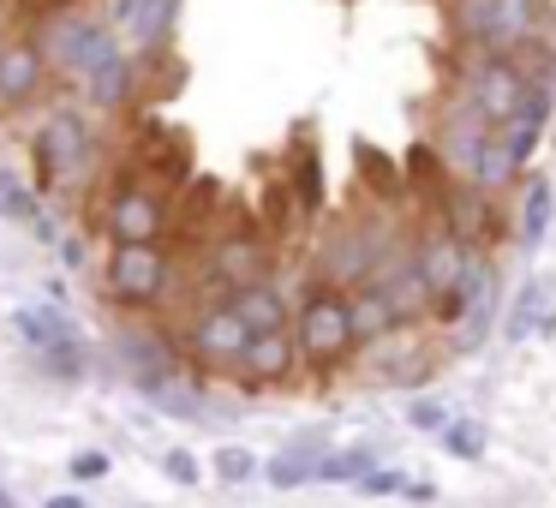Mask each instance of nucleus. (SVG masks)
<instances>
[{"label":"nucleus","instance_id":"nucleus-1","mask_svg":"<svg viewBox=\"0 0 556 508\" xmlns=\"http://www.w3.org/2000/svg\"><path fill=\"white\" fill-rule=\"evenodd\" d=\"M102 293L121 312H156L174 293L168 245H109V257H102Z\"/></svg>","mask_w":556,"mask_h":508},{"label":"nucleus","instance_id":"nucleus-2","mask_svg":"<svg viewBox=\"0 0 556 508\" xmlns=\"http://www.w3.org/2000/svg\"><path fill=\"white\" fill-rule=\"evenodd\" d=\"M293 347H300L305 365H317V371H329V365H341L359 341H353V323H348V293L336 288H317L300 300V312H293L288 323Z\"/></svg>","mask_w":556,"mask_h":508},{"label":"nucleus","instance_id":"nucleus-3","mask_svg":"<svg viewBox=\"0 0 556 508\" xmlns=\"http://www.w3.org/2000/svg\"><path fill=\"white\" fill-rule=\"evenodd\" d=\"M126 42L114 37L109 25H102L97 13H78V7H66V13H54L49 37H42V54H49V73L73 78V85H85L90 73H97L109 54H121Z\"/></svg>","mask_w":556,"mask_h":508},{"label":"nucleus","instance_id":"nucleus-4","mask_svg":"<svg viewBox=\"0 0 556 508\" xmlns=\"http://www.w3.org/2000/svg\"><path fill=\"white\" fill-rule=\"evenodd\" d=\"M30 156H37V198L42 192H61V186H78L90 174V162H97V132H90L78 114H49V126H42L37 138H30Z\"/></svg>","mask_w":556,"mask_h":508},{"label":"nucleus","instance_id":"nucleus-5","mask_svg":"<svg viewBox=\"0 0 556 508\" xmlns=\"http://www.w3.org/2000/svg\"><path fill=\"white\" fill-rule=\"evenodd\" d=\"M544 7L539 0H460V30L479 42L484 54H515L539 37Z\"/></svg>","mask_w":556,"mask_h":508},{"label":"nucleus","instance_id":"nucleus-6","mask_svg":"<svg viewBox=\"0 0 556 508\" xmlns=\"http://www.w3.org/2000/svg\"><path fill=\"white\" fill-rule=\"evenodd\" d=\"M102 228H109V245H162L168 192H156L150 180H121L102 204Z\"/></svg>","mask_w":556,"mask_h":508},{"label":"nucleus","instance_id":"nucleus-7","mask_svg":"<svg viewBox=\"0 0 556 508\" xmlns=\"http://www.w3.org/2000/svg\"><path fill=\"white\" fill-rule=\"evenodd\" d=\"M527 85H532V73L515 61V54H479V61H472V73H467V97H460V102H467V109L496 132L503 120H515Z\"/></svg>","mask_w":556,"mask_h":508},{"label":"nucleus","instance_id":"nucleus-8","mask_svg":"<svg viewBox=\"0 0 556 508\" xmlns=\"http://www.w3.org/2000/svg\"><path fill=\"white\" fill-rule=\"evenodd\" d=\"M245 341H252V329H245L228 305H198L192 323H186V353H192L198 365H210V371H233Z\"/></svg>","mask_w":556,"mask_h":508},{"label":"nucleus","instance_id":"nucleus-9","mask_svg":"<svg viewBox=\"0 0 556 508\" xmlns=\"http://www.w3.org/2000/svg\"><path fill=\"white\" fill-rule=\"evenodd\" d=\"M42 85H49V54H42V42L7 37V49H0V109L7 114L30 109L42 97Z\"/></svg>","mask_w":556,"mask_h":508},{"label":"nucleus","instance_id":"nucleus-10","mask_svg":"<svg viewBox=\"0 0 556 508\" xmlns=\"http://www.w3.org/2000/svg\"><path fill=\"white\" fill-rule=\"evenodd\" d=\"M114 359L126 365V377H132V383H150V377H186L180 347H174L162 329H121Z\"/></svg>","mask_w":556,"mask_h":508},{"label":"nucleus","instance_id":"nucleus-11","mask_svg":"<svg viewBox=\"0 0 556 508\" xmlns=\"http://www.w3.org/2000/svg\"><path fill=\"white\" fill-rule=\"evenodd\" d=\"M293 365H300V347H293L288 329H269V335H252L245 341V353L233 359V371H240L245 389H276L293 377Z\"/></svg>","mask_w":556,"mask_h":508},{"label":"nucleus","instance_id":"nucleus-12","mask_svg":"<svg viewBox=\"0 0 556 508\" xmlns=\"http://www.w3.org/2000/svg\"><path fill=\"white\" fill-rule=\"evenodd\" d=\"M484 138H491V126H484L467 102H448L443 126H437V156L472 180V168H479V156H484Z\"/></svg>","mask_w":556,"mask_h":508},{"label":"nucleus","instance_id":"nucleus-13","mask_svg":"<svg viewBox=\"0 0 556 508\" xmlns=\"http://www.w3.org/2000/svg\"><path fill=\"white\" fill-rule=\"evenodd\" d=\"M269 276V245L264 233H233V240H222L216 252H210V281L216 288H252V281Z\"/></svg>","mask_w":556,"mask_h":508},{"label":"nucleus","instance_id":"nucleus-14","mask_svg":"<svg viewBox=\"0 0 556 508\" xmlns=\"http://www.w3.org/2000/svg\"><path fill=\"white\" fill-rule=\"evenodd\" d=\"M233 317H240L252 335H269V329H288L293 323V305H288V288H281L276 276H264V281H252V288H233L228 300Z\"/></svg>","mask_w":556,"mask_h":508},{"label":"nucleus","instance_id":"nucleus-15","mask_svg":"<svg viewBox=\"0 0 556 508\" xmlns=\"http://www.w3.org/2000/svg\"><path fill=\"white\" fill-rule=\"evenodd\" d=\"M443 228L455 233L460 245H479V240H491L496 233V216H491V192H479V186H448L443 192Z\"/></svg>","mask_w":556,"mask_h":508},{"label":"nucleus","instance_id":"nucleus-16","mask_svg":"<svg viewBox=\"0 0 556 508\" xmlns=\"http://www.w3.org/2000/svg\"><path fill=\"white\" fill-rule=\"evenodd\" d=\"M467 257H472V252L443 228V233H431V240H419V252H413V269H419V281L431 288V300H437V293H448V288L460 281Z\"/></svg>","mask_w":556,"mask_h":508},{"label":"nucleus","instance_id":"nucleus-17","mask_svg":"<svg viewBox=\"0 0 556 508\" xmlns=\"http://www.w3.org/2000/svg\"><path fill=\"white\" fill-rule=\"evenodd\" d=\"M324 455H329V443H324L317 431H312V436H293L281 455L264 460V479L276 484V491H300V484L317 479V460H324Z\"/></svg>","mask_w":556,"mask_h":508},{"label":"nucleus","instance_id":"nucleus-18","mask_svg":"<svg viewBox=\"0 0 556 508\" xmlns=\"http://www.w3.org/2000/svg\"><path fill=\"white\" fill-rule=\"evenodd\" d=\"M78 90L90 97V109H126V102H132V90H138V61H132V49L109 54V61H102Z\"/></svg>","mask_w":556,"mask_h":508},{"label":"nucleus","instance_id":"nucleus-19","mask_svg":"<svg viewBox=\"0 0 556 508\" xmlns=\"http://www.w3.org/2000/svg\"><path fill=\"white\" fill-rule=\"evenodd\" d=\"M13 329H18V341H25L30 353H49V347H61V341H78V329L66 323L61 305H18Z\"/></svg>","mask_w":556,"mask_h":508},{"label":"nucleus","instance_id":"nucleus-20","mask_svg":"<svg viewBox=\"0 0 556 508\" xmlns=\"http://www.w3.org/2000/svg\"><path fill=\"white\" fill-rule=\"evenodd\" d=\"M348 323H353V341H383V335H395V329H401L377 281H359V288L348 293Z\"/></svg>","mask_w":556,"mask_h":508},{"label":"nucleus","instance_id":"nucleus-21","mask_svg":"<svg viewBox=\"0 0 556 508\" xmlns=\"http://www.w3.org/2000/svg\"><path fill=\"white\" fill-rule=\"evenodd\" d=\"M138 395H144L156 412H168V419H204L210 412L204 389L186 383V377H150V383H138Z\"/></svg>","mask_w":556,"mask_h":508},{"label":"nucleus","instance_id":"nucleus-22","mask_svg":"<svg viewBox=\"0 0 556 508\" xmlns=\"http://www.w3.org/2000/svg\"><path fill=\"white\" fill-rule=\"evenodd\" d=\"M551 216H556V186L527 180V192H520V245H539L544 228H551Z\"/></svg>","mask_w":556,"mask_h":508},{"label":"nucleus","instance_id":"nucleus-23","mask_svg":"<svg viewBox=\"0 0 556 508\" xmlns=\"http://www.w3.org/2000/svg\"><path fill=\"white\" fill-rule=\"evenodd\" d=\"M0 216H7V221H18V228H30V221L42 216L37 186H30L18 168H0Z\"/></svg>","mask_w":556,"mask_h":508},{"label":"nucleus","instance_id":"nucleus-24","mask_svg":"<svg viewBox=\"0 0 556 508\" xmlns=\"http://www.w3.org/2000/svg\"><path fill=\"white\" fill-rule=\"evenodd\" d=\"M371 467H377L371 448H329V455L317 460V479L312 484H359Z\"/></svg>","mask_w":556,"mask_h":508},{"label":"nucleus","instance_id":"nucleus-25","mask_svg":"<svg viewBox=\"0 0 556 508\" xmlns=\"http://www.w3.org/2000/svg\"><path fill=\"white\" fill-rule=\"evenodd\" d=\"M551 323V288L544 281H527L520 288V300H515V312H508V335H532V329H544Z\"/></svg>","mask_w":556,"mask_h":508},{"label":"nucleus","instance_id":"nucleus-26","mask_svg":"<svg viewBox=\"0 0 556 508\" xmlns=\"http://www.w3.org/2000/svg\"><path fill=\"white\" fill-rule=\"evenodd\" d=\"M174 7H180V0H138V18H132V49L138 54H150L162 37H168Z\"/></svg>","mask_w":556,"mask_h":508},{"label":"nucleus","instance_id":"nucleus-27","mask_svg":"<svg viewBox=\"0 0 556 508\" xmlns=\"http://www.w3.org/2000/svg\"><path fill=\"white\" fill-rule=\"evenodd\" d=\"M437 443H443V455H455V460H479L484 455V424L479 419H448L443 431H437Z\"/></svg>","mask_w":556,"mask_h":508},{"label":"nucleus","instance_id":"nucleus-28","mask_svg":"<svg viewBox=\"0 0 556 508\" xmlns=\"http://www.w3.org/2000/svg\"><path fill=\"white\" fill-rule=\"evenodd\" d=\"M210 472H216L222 484H252L257 479V455L240 443H222L216 455H210Z\"/></svg>","mask_w":556,"mask_h":508},{"label":"nucleus","instance_id":"nucleus-29","mask_svg":"<svg viewBox=\"0 0 556 508\" xmlns=\"http://www.w3.org/2000/svg\"><path fill=\"white\" fill-rule=\"evenodd\" d=\"M37 359H42V371H49V377H61V383H78V377H85V341H61V347L37 353Z\"/></svg>","mask_w":556,"mask_h":508},{"label":"nucleus","instance_id":"nucleus-30","mask_svg":"<svg viewBox=\"0 0 556 508\" xmlns=\"http://www.w3.org/2000/svg\"><path fill=\"white\" fill-rule=\"evenodd\" d=\"M109 472H114V455H102V448H85V455L66 460V479H78V484H97Z\"/></svg>","mask_w":556,"mask_h":508},{"label":"nucleus","instance_id":"nucleus-31","mask_svg":"<svg viewBox=\"0 0 556 508\" xmlns=\"http://www.w3.org/2000/svg\"><path fill=\"white\" fill-rule=\"evenodd\" d=\"M359 496H407V472H395V467H371L359 484H353Z\"/></svg>","mask_w":556,"mask_h":508},{"label":"nucleus","instance_id":"nucleus-32","mask_svg":"<svg viewBox=\"0 0 556 508\" xmlns=\"http://www.w3.org/2000/svg\"><path fill=\"white\" fill-rule=\"evenodd\" d=\"M162 472H168L174 484H204V460H198L192 448H168V455H162Z\"/></svg>","mask_w":556,"mask_h":508},{"label":"nucleus","instance_id":"nucleus-33","mask_svg":"<svg viewBox=\"0 0 556 508\" xmlns=\"http://www.w3.org/2000/svg\"><path fill=\"white\" fill-rule=\"evenodd\" d=\"M407 424H413V431H443V424H448V407H443L437 395H419V401L407 407Z\"/></svg>","mask_w":556,"mask_h":508},{"label":"nucleus","instance_id":"nucleus-34","mask_svg":"<svg viewBox=\"0 0 556 508\" xmlns=\"http://www.w3.org/2000/svg\"><path fill=\"white\" fill-rule=\"evenodd\" d=\"M102 25L109 30H132V18H138V0H109V7H102Z\"/></svg>","mask_w":556,"mask_h":508},{"label":"nucleus","instance_id":"nucleus-35","mask_svg":"<svg viewBox=\"0 0 556 508\" xmlns=\"http://www.w3.org/2000/svg\"><path fill=\"white\" fill-rule=\"evenodd\" d=\"M54 252H61V264H66V269H73V264H85V240H61Z\"/></svg>","mask_w":556,"mask_h":508},{"label":"nucleus","instance_id":"nucleus-36","mask_svg":"<svg viewBox=\"0 0 556 508\" xmlns=\"http://www.w3.org/2000/svg\"><path fill=\"white\" fill-rule=\"evenodd\" d=\"M42 508H85V496H78V491H54Z\"/></svg>","mask_w":556,"mask_h":508},{"label":"nucleus","instance_id":"nucleus-37","mask_svg":"<svg viewBox=\"0 0 556 508\" xmlns=\"http://www.w3.org/2000/svg\"><path fill=\"white\" fill-rule=\"evenodd\" d=\"M0 508H18V503H13V491H7V484H0Z\"/></svg>","mask_w":556,"mask_h":508},{"label":"nucleus","instance_id":"nucleus-38","mask_svg":"<svg viewBox=\"0 0 556 508\" xmlns=\"http://www.w3.org/2000/svg\"><path fill=\"white\" fill-rule=\"evenodd\" d=\"M0 49H7V25H0Z\"/></svg>","mask_w":556,"mask_h":508},{"label":"nucleus","instance_id":"nucleus-39","mask_svg":"<svg viewBox=\"0 0 556 508\" xmlns=\"http://www.w3.org/2000/svg\"><path fill=\"white\" fill-rule=\"evenodd\" d=\"M551 54H556V49H551Z\"/></svg>","mask_w":556,"mask_h":508}]
</instances>
